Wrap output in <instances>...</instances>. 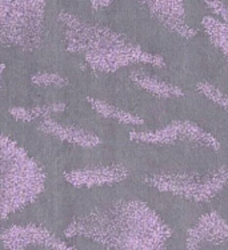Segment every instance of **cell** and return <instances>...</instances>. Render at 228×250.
<instances>
[{
  "label": "cell",
  "mask_w": 228,
  "mask_h": 250,
  "mask_svg": "<svg viewBox=\"0 0 228 250\" xmlns=\"http://www.w3.org/2000/svg\"><path fill=\"white\" fill-rule=\"evenodd\" d=\"M68 237L83 236L108 250H165L171 228L141 200H117L79 217Z\"/></svg>",
  "instance_id": "cell-1"
},
{
  "label": "cell",
  "mask_w": 228,
  "mask_h": 250,
  "mask_svg": "<svg viewBox=\"0 0 228 250\" xmlns=\"http://www.w3.org/2000/svg\"><path fill=\"white\" fill-rule=\"evenodd\" d=\"M60 20L66 25L68 51L82 55L93 71L112 73L132 64L165 67L164 58L160 55L147 52L111 28L83 23L68 14L60 15Z\"/></svg>",
  "instance_id": "cell-2"
},
{
  "label": "cell",
  "mask_w": 228,
  "mask_h": 250,
  "mask_svg": "<svg viewBox=\"0 0 228 250\" xmlns=\"http://www.w3.org/2000/svg\"><path fill=\"white\" fill-rule=\"evenodd\" d=\"M46 176L20 145L0 133V218L22 210L44 190Z\"/></svg>",
  "instance_id": "cell-3"
},
{
  "label": "cell",
  "mask_w": 228,
  "mask_h": 250,
  "mask_svg": "<svg viewBox=\"0 0 228 250\" xmlns=\"http://www.w3.org/2000/svg\"><path fill=\"white\" fill-rule=\"evenodd\" d=\"M46 0H0V43L32 51L40 43Z\"/></svg>",
  "instance_id": "cell-4"
},
{
  "label": "cell",
  "mask_w": 228,
  "mask_h": 250,
  "mask_svg": "<svg viewBox=\"0 0 228 250\" xmlns=\"http://www.w3.org/2000/svg\"><path fill=\"white\" fill-rule=\"evenodd\" d=\"M143 183L163 193L192 202H208L223 190L228 183V167L205 173H160L147 176Z\"/></svg>",
  "instance_id": "cell-5"
},
{
  "label": "cell",
  "mask_w": 228,
  "mask_h": 250,
  "mask_svg": "<svg viewBox=\"0 0 228 250\" xmlns=\"http://www.w3.org/2000/svg\"><path fill=\"white\" fill-rule=\"evenodd\" d=\"M228 244V224L218 212L200 217L185 233L187 250H202L204 245Z\"/></svg>",
  "instance_id": "cell-6"
},
{
  "label": "cell",
  "mask_w": 228,
  "mask_h": 250,
  "mask_svg": "<svg viewBox=\"0 0 228 250\" xmlns=\"http://www.w3.org/2000/svg\"><path fill=\"white\" fill-rule=\"evenodd\" d=\"M151 15L161 25L184 39H192L198 35L185 21L184 0H141Z\"/></svg>",
  "instance_id": "cell-7"
},
{
  "label": "cell",
  "mask_w": 228,
  "mask_h": 250,
  "mask_svg": "<svg viewBox=\"0 0 228 250\" xmlns=\"http://www.w3.org/2000/svg\"><path fill=\"white\" fill-rule=\"evenodd\" d=\"M128 176L130 170L124 165H106L68 172L66 180L76 188H96L121 183Z\"/></svg>",
  "instance_id": "cell-8"
},
{
  "label": "cell",
  "mask_w": 228,
  "mask_h": 250,
  "mask_svg": "<svg viewBox=\"0 0 228 250\" xmlns=\"http://www.w3.org/2000/svg\"><path fill=\"white\" fill-rule=\"evenodd\" d=\"M39 128L46 133L56 136L58 139L68 141L82 148H95L102 144V139L91 132L69 126V125H60L52 120H44Z\"/></svg>",
  "instance_id": "cell-9"
},
{
  "label": "cell",
  "mask_w": 228,
  "mask_h": 250,
  "mask_svg": "<svg viewBox=\"0 0 228 250\" xmlns=\"http://www.w3.org/2000/svg\"><path fill=\"white\" fill-rule=\"evenodd\" d=\"M130 80L136 87H139L143 91L148 92L150 95L159 97V99H178V97L184 96V91L179 85H175L172 83L151 76V75H147L140 71L131 72Z\"/></svg>",
  "instance_id": "cell-10"
},
{
  "label": "cell",
  "mask_w": 228,
  "mask_h": 250,
  "mask_svg": "<svg viewBox=\"0 0 228 250\" xmlns=\"http://www.w3.org/2000/svg\"><path fill=\"white\" fill-rule=\"evenodd\" d=\"M130 139L137 143H144V144L154 145H171L182 141L180 135L179 121H172L163 128L155 130H146V132H131Z\"/></svg>",
  "instance_id": "cell-11"
},
{
  "label": "cell",
  "mask_w": 228,
  "mask_h": 250,
  "mask_svg": "<svg viewBox=\"0 0 228 250\" xmlns=\"http://www.w3.org/2000/svg\"><path fill=\"white\" fill-rule=\"evenodd\" d=\"M180 133H182V141L185 143H194L204 148L212 150L220 149V141L209 132L204 130L202 126L195 124L192 121H179Z\"/></svg>",
  "instance_id": "cell-12"
},
{
  "label": "cell",
  "mask_w": 228,
  "mask_h": 250,
  "mask_svg": "<svg viewBox=\"0 0 228 250\" xmlns=\"http://www.w3.org/2000/svg\"><path fill=\"white\" fill-rule=\"evenodd\" d=\"M88 103L91 104L93 109L103 117L106 119H111L117 123H120L123 125H134V126H140L144 124V120L141 119L140 116L131 113V112L123 111L120 108H117L115 105H111L106 101L97 100V99H92V97H88Z\"/></svg>",
  "instance_id": "cell-13"
},
{
  "label": "cell",
  "mask_w": 228,
  "mask_h": 250,
  "mask_svg": "<svg viewBox=\"0 0 228 250\" xmlns=\"http://www.w3.org/2000/svg\"><path fill=\"white\" fill-rule=\"evenodd\" d=\"M202 25L208 35L211 43L222 52L228 62V24L214 16H204Z\"/></svg>",
  "instance_id": "cell-14"
},
{
  "label": "cell",
  "mask_w": 228,
  "mask_h": 250,
  "mask_svg": "<svg viewBox=\"0 0 228 250\" xmlns=\"http://www.w3.org/2000/svg\"><path fill=\"white\" fill-rule=\"evenodd\" d=\"M66 109L63 103H54L51 105L35 106V108H11L10 113L15 119L22 121H31L38 117H47L52 113H59Z\"/></svg>",
  "instance_id": "cell-15"
},
{
  "label": "cell",
  "mask_w": 228,
  "mask_h": 250,
  "mask_svg": "<svg viewBox=\"0 0 228 250\" xmlns=\"http://www.w3.org/2000/svg\"><path fill=\"white\" fill-rule=\"evenodd\" d=\"M196 91L216 105L228 109V95L222 89H219L214 84L208 82H199L196 84Z\"/></svg>",
  "instance_id": "cell-16"
},
{
  "label": "cell",
  "mask_w": 228,
  "mask_h": 250,
  "mask_svg": "<svg viewBox=\"0 0 228 250\" xmlns=\"http://www.w3.org/2000/svg\"><path fill=\"white\" fill-rule=\"evenodd\" d=\"M34 84L38 85H56V87H64L67 85V79L60 76L58 73L52 72H38L31 77Z\"/></svg>",
  "instance_id": "cell-17"
},
{
  "label": "cell",
  "mask_w": 228,
  "mask_h": 250,
  "mask_svg": "<svg viewBox=\"0 0 228 250\" xmlns=\"http://www.w3.org/2000/svg\"><path fill=\"white\" fill-rule=\"evenodd\" d=\"M203 3L214 14V18L228 24V7L224 0H203Z\"/></svg>",
  "instance_id": "cell-18"
},
{
  "label": "cell",
  "mask_w": 228,
  "mask_h": 250,
  "mask_svg": "<svg viewBox=\"0 0 228 250\" xmlns=\"http://www.w3.org/2000/svg\"><path fill=\"white\" fill-rule=\"evenodd\" d=\"M90 1H91V4L95 10H102V8H106L111 4L112 0H90Z\"/></svg>",
  "instance_id": "cell-19"
},
{
  "label": "cell",
  "mask_w": 228,
  "mask_h": 250,
  "mask_svg": "<svg viewBox=\"0 0 228 250\" xmlns=\"http://www.w3.org/2000/svg\"><path fill=\"white\" fill-rule=\"evenodd\" d=\"M3 71H4V65L0 64V79H1V75H3Z\"/></svg>",
  "instance_id": "cell-20"
}]
</instances>
